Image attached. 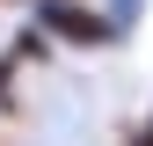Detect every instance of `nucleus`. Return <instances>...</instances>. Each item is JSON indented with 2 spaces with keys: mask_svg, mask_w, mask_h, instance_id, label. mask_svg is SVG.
<instances>
[{
  "mask_svg": "<svg viewBox=\"0 0 153 146\" xmlns=\"http://www.w3.org/2000/svg\"><path fill=\"white\" fill-rule=\"evenodd\" d=\"M139 146H153V124H146V132H139Z\"/></svg>",
  "mask_w": 153,
  "mask_h": 146,
  "instance_id": "7ed1b4c3",
  "label": "nucleus"
},
{
  "mask_svg": "<svg viewBox=\"0 0 153 146\" xmlns=\"http://www.w3.org/2000/svg\"><path fill=\"white\" fill-rule=\"evenodd\" d=\"M36 15H44V29L73 36V44H109V22H102V15H80L73 0H44Z\"/></svg>",
  "mask_w": 153,
  "mask_h": 146,
  "instance_id": "f257e3e1",
  "label": "nucleus"
},
{
  "mask_svg": "<svg viewBox=\"0 0 153 146\" xmlns=\"http://www.w3.org/2000/svg\"><path fill=\"white\" fill-rule=\"evenodd\" d=\"M146 0H109V36H131V22H139Z\"/></svg>",
  "mask_w": 153,
  "mask_h": 146,
  "instance_id": "f03ea898",
  "label": "nucleus"
}]
</instances>
